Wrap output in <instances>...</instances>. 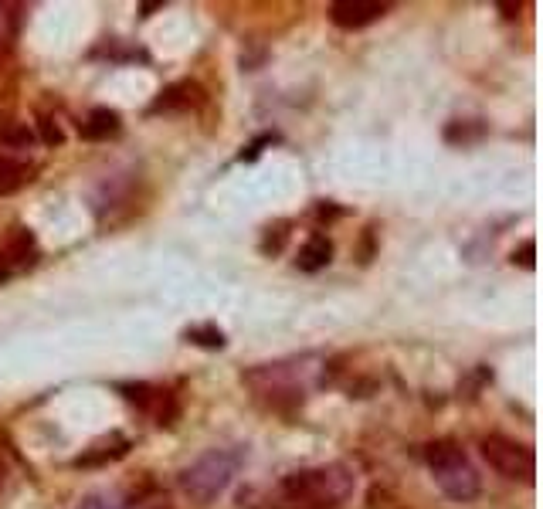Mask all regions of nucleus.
<instances>
[{
    "label": "nucleus",
    "mask_w": 543,
    "mask_h": 509,
    "mask_svg": "<svg viewBox=\"0 0 543 509\" xmlns=\"http://www.w3.org/2000/svg\"><path fill=\"white\" fill-rule=\"evenodd\" d=\"M353 486H357V476L350 465L330 462L279 479L265 503L269 509H333L353 493Z\"/></svg>",
    "instance_id": "f257e3e1"
},
{
    "label": "nucleus",
    "mask_w": 543,
    "mask_h": 509,
    "mask_svg": "<svg viewBox=\"0 0 543 509\" xmlns=\"http://www.w3.org/2000/svg\"><path fill=\"white\" fill-rule=\"evenodd\" d=\"M425 462L432 469L438 489L455 503H472L479 496V472L455 438H435L425 445Z\"/></svg>",
    "instance_id": "f03ea898"
},
{
    "label": "nucleus",
    "mask_w": 543,
    "mask_h": 509,
    "mask_svg": "<svg viewBox=\"0 0 543 509\" xmlns=\"http://www.w3.org/2000/svg\"><path fill=\"white\" fill-rule=\"evenodd\" d=\"M235 472H238V455L228 452V448H211V452H204L201 459L180 472V489L191 496V503L208 506L231 486Z\"/></svg>",
    "instance_id": "7ed1b4c3"
},
{
    "label": "nucleus",
    "mask_w": 543,
    "mask_h": 509,
    "mask_svg": "<svg viewBox=\"0 0 543 509\" xmlns=\"http://www.w3.org/2000/svg\"><path fill=\"white\" fill-rule=\"evenodd\" d=\"M479 448H482V459L489 462V469L499 472L503 479H520V482L533 479L537 462H533V452L523 442L506 435H486Z\"/></svg>",
    "instance_id": "20e7f679"
},
{
    "label": "nucleus",
    "mask_w": 543,
    "mask_h": 509,
    "mask_svg": "<svg viewBox=\"0 0 543 509\" xmlns=\"http://www.w3.org/2000/svg\"><path fill=\"white\" fill-rule=\"evenodd\" d=\"M387 14L384 0H336L330 4V21L343 31H360Z\"/></svg>",
    "instance_id": "39448f33"
},
{
    "label": "nucleus",
    "mask_w": 543,
    "mask_h": 509,
    "mask_svg": "<svg viewBox=\"0 0 543 509\" xmlns=\"http://www.w3.org/2000/svg\"><path fill=\"white\" fill-rule=\"evenodd\" d=\"M38 262V245H34V235L28 228H14L7 241L0 245V279H7L11 272L31 269Z\"/></svg>",
    "instance_id": "423d86ee"
},
{
    "label": "nucleus",
    "mask_w": 543,
    "mask_h": 509,
    "mask_svg": "<svg viewBox=\"0 0 543 509\" xmlns=\"http://www.w3.org/2000/svg\"><path fill=\"white\" fill-rule=\"evenodd\" d=\"M208 96H204V89L197 82H177L170 85V89L160 92V99L153 102V112H187V109H201Z\"/></svg>",
    "instance_id": "0eeeda50"
},
{
    "label": "nucleus",
    "mask_w": 543,
    "mask_h": 509,
    "mask_svg": "<svg viewBox=\"0 0 543 509\" xmlns=\"http://www.w3.org/2000/svg\"><path fill=\"white\" fill-rule=\"evenodd\" d=\"M79 129H82L85 140H96L99 143V140H109V136H119V129H123V119H119L116 109L99 106V109H92L89 116H85V123Z\"/></svg>",
    "instance_id": "6e6552de"
},
{
    "label": "nucleus",
    "mask_w": 543,
    "mask_h": 509,
    "mask_svg": "<svg viewBox=\"0 0 543 509\" xmlns=\"http://www.w3.org/2000/svg\"><path fill=\"white\" fill-rule=\"evenodd\" d=\"M330 258H333V241L326 238V235H309L306 238V245L299 248V258H296V265L303 272H320L330 265Z\"/></svg>",
    "instance_id": "1a4fd4ad"
},
{
    "label": "nucleus",
    "mask_w": 543,
    "mask_h": 509,
    "mask_svg": "<svg viewBox=\"0 0 543 509\" xmlns=\"http://www.w3.org/2000/svg\"><path fill=\"white\" fill-rule=\"evenodd\" d=\"M31 180H34V170L28 167V163L14 160V157H4V153H0V197L17 194L21 187H28Z\"/></svg>",
    "instance_id": "9d476101"
},
{
    "label": "nucleus",
    "mask_w": 543,
    "mask_h": 509,
    "mask_svg": "<svg viewBox=\"0 0 543 509\" xmlns=\"http://www.w3.org/2000/svg\"><path fill=\"white\" fill-rule=\"evenodd\" d=\"M126 452H129V442H126V438H123V435H112L109 442L92 445L89 452L79 455V459H75V465H106V462L123 459Z\"/></svg>",
    "instance_id": "9b49d317"
},
{
    "label": "nucleus",
    "mask_w": 543,
    "mask_h": 509,
    "mask_svg": "<svg viewBox=\"0 0 543 509\" xmlns=\"http://www.w3.org/2000/svg\"><path fill=\"white\" fill-rule=\"evenodd\" d=\"M0 143H4L7 150H31L34 129H31L28 123H17V119H7V123H0Z\"/></svg>",
    "instance_id": "f8f14e48"
},
{
    "label": "nucleus",
    "mask_w": 543,
    "mask_h": 509,
    "mask_svg": "<svg viewBox=\"0 0 543 509\" xmlns=\"http://www.w3.org/2000/svg\"><path fill=\"white\" fill-rule=\"evenodd\" d=\"M150 414H153V418H157V425H160V428H163V425H174V421H177L180 404H177L174 394L167 391V387H157V391H153Z\"/></svg>",
    "instance_id": "ddd939ff"
},
{
    "label": "nucleus",
    "mask_w": 543,
    "mask_h": 509,
    "mask_svg": "<svg viewBox=\"0 0 543 509\" xmlns=\"http://www.w3.org/2000/svg\"><path fill=\"white\" fill-rule=\"evenodd\" d=\"M367 509H411L404 499L387 486H370L367 489Z\"/></svg>",
    "instance_id": "4468645a"
},
{
    "label": "nucleus",
    "mask_w": 543,
    "mask_h": 509,
    "mask_svg": "<svg viewBox=\"0 0 543 509\" xmlns=\"http://www.w3.org/2000/svg\"><path fill=\"white\" fill-rule=\"evenodd\" d=\"M187 340L197 343V347H208V350L224 347V333L218 326H191V330H187Z\"/></svg>",
    "instance_id": "2eb2a0df"
},
{
    "label": "nucleus",
    "mask_w": 543,
    "mask_h": 509,
    "mask_svg": "<svg viewBox=\"0 0 543 509\" xmlns=\"http://www.w3.org/2000/svg\"><path fill=\"white\" fill-rule=\"evenodd\" d=\"M38 133H41V143L45 146H62L65 143V129L58 126L55 116H45V112L38 116Z\"/></svg>",
    "instance_id": "dca6fc26"
},
{
    "label": "nucleus",
    "mask_w": 543,
    "mask_h": 509,
    "mask_svg": "<svg viewBox=\"0 0 543 509\" xmlns=\"http://www.w3.org/2000/svg\"><path fill=\"white\" fill-rule=\"evenodd\" d=\"M286 238H289V221L275 224V228H269V235H265V241H262V252H265V255L282 252V245H286Z\"/></svg>",
    "instance_id": "f3484780"
},
{
    "label": "nucleus",
    "mask_w": 543,
    "mask_h": 509,
    "mask_svg": "<svg viewBox=\"0 0 543 509\" xmlns=\"http://www.w3.org/2000/svg\"><path fill=\"white\" fill-rule=\"evenodd\" d=\"M133 509H174V503L167 499V493H160V489H157V493H150L146 499H140V503H136Z\"/></svg>",
    "instance_id": "a211bd4d"
},
{
    "label": "nucleus",
    "mask_w": 543,
    "mask_h": 509,
    "mask_svg": "<svg viewBox=\"0 0 543 509\" xmlns=\"http://www.w3.org/2000/svg\"><path fill=\"white\" fill-rule=\"evenodd\" d=\"M533 255H537V245H533V241H523L520 252H513V262H520L523 269H533V265H537L533 262Z\"/></svg>",
    "instance_id": "6ab92c4d"
},
{
    "label": "nucleus",
    "mask_w": 543,
    "mask_h": 509,
    "mask_svg": "<svg viewBox=\"0 0 543 509\" xmlns=\"http://www.w3.org/2000/svg\"><path fill=\"white\" fill-rule=\"evenodd\" d=\"M79 509H112L109 503H102V499H85Z\"/></svg>",
    "instance_id": "aec40b11"
},
{
    "label": "nucleus",
    "mask_w": 543,
    "mask_h": 509,
    "mask_svg": "<svg viewBox=\"0 0 543 509\" xmlns=\"http://www.w3.org/2000/svg\"><path fill=\"white\" fill-rule=\"evenodd\" d=\"M499 11H503L506 17H513L516 11H520V4H499Z\"/></svg>",
    "instance_id": "412c9836"
}]
</instances>
